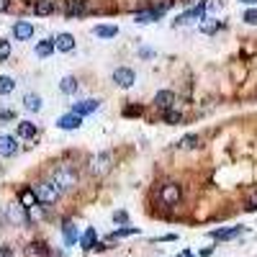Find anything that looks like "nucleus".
I'll return each mask as SVG.
<instances>
[{"label":"nucleus","instance_id":"nucleus-1","mask_svg":"<svg viewBox=\"0 0 257 257\" xmlns=\"http://www.w3.org/2000/svg\"><path fill=\"white\" fill-rule=\"evenodd\" d=\"M34 190H36V196H39V203H44V206L57 203L59 196L64 193L54 180H41V183H36V188H34Z\"/></svg>","mask_w":257,"mask_h":257},{"label":"nucleus","instance_id":"nucleus-2","mask_svg":"<svg viewBox=\"0 0 257 257\" xmlns=\"http://www.w3.org/2000/svg\"><path fill=\"white\" fill-rule=\"evenodd\" d=\"M52 180L57 183L62 190H72L77 185V172H75L72 165H59V167L52 172Z\"/></svg>","mask_w":257,"mask_h":257},{"label":"nucleus","instance_id":"nucleus-3","mask_svg":"<svg viewBox=\"0 0 257 257\" xmlns=\"http://www.w3.org/2000/svg\"><path fill=\"white\" fill-rule=\"evenodd\" d=\"M3 216H5L13 226H29V224H31L29 208H26L21 201H18V203H8V206L3 208Z\"/></svg>","mask_w":257,"mask_h":257},{"label":"nucleus","instance_id":"nucleus-4","mask_svg":"<svg viewBox=\"0 0 257 257\" xmlns=\"http://www.w3.org/2000/svg\"><path fill=\"white\" fill-rule=\"evenodd\" d=\"M160 203L178 206L180 203V185H175V183H165V185L160 188Z\"/></svg>","mask_w":257,"mask_h":257},{"label":"nucleus","instance_id":"nucleus-5","mask_svg":"<svg viewBox=\"0 0 257 257\" xmlns=\"http://www.w3.org/2000/svg\"><path fill=\"white\" fill-rule=\"evenodd\" d=\"M203 16H206V5L201 3V5H196V8H190L188 13L178 16L172 23H175V26H185V23H201V21H203Z\"/></svg>","mask_w":257,"mask_h":257},{"label":"nucleus","instance_id":"nucleus-6","mask_svg":"<svg viewBox=\"0 0 257 257\" xmlns=\"http://www.w3.org/2000/svg\"><path fill=\"white\" fill-rule=\"evenodd\" d=\"M108 170H111V154L108 152L95 154L93 162H90V172H93V175H106Z\"/></svg>","mask_w":257,"mask_h":257},{"label":"nucleus","instance_id":"nucleus-7","mask_svg":"<svg viewBox=\"0 0 257 257\" xmlns=\"http://www.w3.org/2000/svg\"><path fill=\"white\" fill-rule=\"evenodd\" d=\"M113 82L118 88H131L136 82V72L128 67H118V70H113Z\"/></svg>","mask_w":257,"mask_h":257},{"label":"nucleus","instance_id":"nucleus-8","mask_svg":"<svg viewBox=\"0 0 257 257\" xmlns=\"http://www.w3.org/2000/svg\"><path fill=\"white\" fill-rule=\"evenodd\" d=\"M18 154V139L11 134L0 136V157H16Z\"/></svg>","mask_w":257,"mask_h":257},{"label":"nucleus","instance_id":"nucleus-9","mask_svg":"<svg viewBox=\"0 0 257 257\" xmlns=\"http://www.w3.org/2000/svg\"><path fill=\"white\" fill-rule=\"evenodd\" d=\"M13 36H16V41H29L34 36V23L31 21H16Z\"/></svg>","mask_w":257,"mask_h":257},{"label":"nucleus","instance_id":"nucleus-10","mask_svg":"<svg viewBox=\"0 0 257 257\" xmlns=\"http://www.w3.org/2000/svg\"><path fill=\"white\" fill-rule=\"evenodd\" d=\"M57 126L59 128H64V131H75V128H80L82 126V116H77V113H64L59 121H57Z\"/></svg>","mask_w":257,"mask_h":257},{"label":"nucleus","instance_id":"nucleus-11","mask_svg":"<svg viewBox=\"0 0 257 257\" xmlns=\"http://www.w3.org/2000/svg\"><path fill=\"white\" fill-rule=\"evenodd\" d=\"M98 106H100V100H80V103H72V113L85 116V113L98 111Z\"/></svg>","mask_w":257,"mask_h":257},{"label":"nucleus","instance_id":"nucleus-12","mask_svg":"<svg viewBox=\"0 0 257 257\" xmlns=\"http://www.w3.org/2000/svg\"><path fill=\"white\" fill-rule=\"evenodd\" d=\"M154 106L157 108H172L175 106V93H172V90H160V93L154 95Z\"/></svg>","mask_w":257,"mask_h":257},{"label":"nucleus","instance_id":"nucleus-13","mask_svg":"<svg viewBox=\"0 0 257 257\" xmlns=\"http://www.w3.org/2000/svg\"><path fill=\"white\" fill-rule=\"evenodd\" d=\"M244 232V226H229V229H219V232H211L214 239H234Z\"/></svg>","mask_w":257,"mask_h":257},{"label":"nucleus","instance_id":"nucleus-14","mask_svg":"<svg viewBox=\"0 0 257 257\" xmlns=\"http://www.w3.org/2000/svg\"><path fill=\"white\" fill-rule=\"evenodd\" d=\"M160 16H162V11H154V8H152V11H136L134 13V21L136 23H154Z\"/></svg>","mask_w":257,"mask_h":257},{"label":"nucleus","instance_id":"nucleus-15","mask_svg":"<svg viewBox=\"0 0 257 257\" xmlns=\"http://www.w3.org/2000/svg\"><path fill=\"white\" fill-rule=\"evenodd\" d=\"M54 44H57L59 52H72L75 49V36L72 34H59L57 39H54Z\"/></svg>","mask_w":257,"mask_h":257},{"label":"nucleus","instance_id":"nucleus-16","mask_svg":"<svg viewBox=\"0 0 257 257\" xmlns=\"http://www.w3.org/2000/svg\"><path fill=\"white\" fill-rule=\"evenodd\" d=\"M23 108H26V111H31V113H39L41 111V98L36 93H26L23 95Z\"/></svg>","mask_w":257,"mask_h":257},{"label":"nucleus","instance_id":"nucleus-17","mask_svg":"<svg viewBox=\"0 0 257 257\" xmlns=\"http://www.w3.org/2000/svg\"><path fill=\"white\" fill-rule=\"evenodd\" d=\"M57 49V44H54V39H44V41H39L34 47V52H36V57H49V54Z\"/></svg>","mask_w":257,"mask_h":257},{"label":"nucleus","instance_id":"nucleus-18","mask_svg":"<svg viewBox=\"0 0 257 257\" xmlns=\"http://www.w3.org/2000/svg\"><path fill=\"white\" fill-rule=\"evenodd\" d=\"M18 136H21V139H34V136H36V124L18 121Z\"/></svg>","mask_w":257,"mask_h":257},{"label":"nucleus","instance_id":"nucleus-19","mask_svg":"<svg viewBox=\"0 0 257 257\" xmlns=\"http://www.w3.org/2000/svg\"><path fill=\"white\" fill-rule=\"evenodd\" d=\"M18 201H21L26 208H31V206L39 203V196H36V190H29V188H26V190L18 193Z\"/></svg>","mask_w":257,"mask_h":257},{"label":"nucleus","instance_id":"nucleus-20","mask_svg":"<svg viewBox=\"0 0 257 257\" xmlns=\"http://www.w3.org/2000/svg\"><path fill=\"white\" fill-rule=\"evenodd\" d=\"M59 90H62L64 95H72V93H75V90H77V80L72 77V75L62 77V80H59Z\"/></svg>","mask_w":257,"mask_h":257},{"label":"nucleus","instance_id":"nucleus-21","mask_svg":"<svg viewBox=\"0 0 257 257\" xmlns=\"http://www.w3.org/2000/svg\"><path fill=\"white\" fill-rule=\"evenodd\" d=\"M95 239H98V234H95V229H93V226H90V229H88V232H85V234H82V237H80V247H82V250H93V244H95Z\"/></svg>","mask_w":257,"mask_h":257},{"label":"nucleus","instance_id":"nucleus-22","mask_svg":"<svg viewBox=\"0 0 257 257\" xmlns=\"http://www.w3.org/2000/svg\"><path fill=\"white\" fill-rule=\"evenodd\" d=\"M52 11H54L52 0H36V3H34V13L36 16H49Z\"/></svg>","mask_w":257,"mask_h":257},{"label":"nucleus","instance_id":"nucleus-23","mask_svg":"<svg viewBox=\"0 0 257 257\" xmlns=\"http://www.w3.org/2000/svg\"><path fill=\"white\" fill-rule=\"evenodd\" d=\"M198 26H201V31H203V34H216L219 29H221V21H216V18H203Z\"/></svg>","mask_w":257,"mask_h":257},{"label":"nucleus","instance_id":"nucleus-24","mask_svg":"<svg viewBox=\"0 0 257 257\" xmlns=\"http://www.w3.org/2000/svg\"><path fill=\"white\" fill-rule=\"evenodd\" d=\"M62 234H64V244H67V247H70L72 242H77V226H75V224L67 221V224L62 226Z\"/></svg>","mask_w":257,"mask_h":257},{"label":"nucleus","instance_id":"nucleus-25","mask_svg":"<svg viewBox=\"0 0 257 257\" xmlns=\"http://www.w3.org/2000/svg\"><path fill=\"white\" fill-rule=\"evenodd\" d=\"M26 257H47V247L41 242H31L26 247Z\"/></svg>","mask_w":257,"mask_h":257},{"label":"nucleus","instance_id":"nucleus-26","mask_svg":"<svg viewBox=\"0 0 257 257\" xmlns=\"http://www.w3.org/2000/svg\"><path fill=\"white\" fill-rule=\"evenodd\" d=\"M93 34L100 36V39H113V36L118 34V29H116V26H95Z\"/></svg>","mask_w":257,"mask_h":257},{"label":"nucleus","instance_id":"nucleus-27","mask_svg":"<svg viewBox=\"0 0 257 257\" xmlns=\"http://www.w3.org/2000/svg\"><path fill=\"white\" fill-rule=\"evenodd\" d=\"M85 11H88V0H72L70 8H67L70 16H82Z\"/></svg>","mask_w":257,"mask_h":257},{"label":"nucleus","instance_id":"nucleus-28","mask_svg":"<svg viewBox=\"0 0 257 257\" xmlns=\"http://www.w3.org/2000/svg\"><path fill=\"white\" fill-rule=\"evenodd\" d=\"M13 88H16V80H13V77H8V75H0V95H8V93H13Z\"/></svg>","mask_w":257,"mask_h":257},{"label":"nucleus","instance_id":"nucleus-29","mask_svg":"<svg viewBox=\"0 0 257 257\" xmlns=\"http://www.w3.org/2000/svg\"><path fill=\"white\" fill-rule=\"evenodd\" d=\"M178 147H180V149H196V147H198V136H196V134L183 136V139L178 142Z\"/></svg>","mask_w":257,"mask_h":257},{"label":"nucleus","instance_id":"nucleus-30","mask_svg":"<svg viewBox=\"0 0 257 257\" xmlns=\"http://www.w3.org/2000/svg\"><path fill=\"white\" fill-rule=\"evenodd\" d=\"M128 234H139V229H136V226H124V229H118V232H111V237H108V242L118 239V237H128Z\"/></svg>","mask_w":257,"mask_h":257},{"label":"nucleus","instance_id":"nucleus-31","mask_svg":"<svg viewBox=\"0 0 257 257\" xmlns=\"http://www.w3.org/2000/svg\"><path fill=\"white\" fill-rule=\"evenodd\" d=\"M165 121H167V124H180L183 121V113L175 111V108H165Z\"/></svg>","mask_w":257,"mask_h":257},{"label":"nucleus","instance_id":"nucleus-32","mask_svg":"<svg viewBox=\"0 0 257 257\" xmlns=\"http://www.w3.org/2000/svg\"><path fill=\"white\" fill-rule=\"evenodd\" d=\"M29 219H31V221H41V219H44V203H41V206H39V203L31 206V208H29Z\"/></svg>","mask_w":257,"mask_h":257},{"label":"nucleus","instance_id":"nucleus-33","mask_svg":"<svg viewBox=\"0 0 257 257\" xmlns=\"http://www.w3.org/2000/svg\"><path fill=\"white\" fill-rule=\"evenodd\" d=\"M242 21H244V23H250V26H255V23H257V8H250V11H244Z\"/></svg>","mask_w":257,"mask_h":257},{"label":"nucleus","instance_id":"nucleus-34","mask_svg":"<svg viewBox=\"0 0 257 257\" xmlns=\"http://www.w3.org/2000/svg\"><path fill=\"white\" fill-rule=\"evenodd\" d=\"M8 54H11V44H8L5 39H0V62H5Z\"/></svg>","mask_w":257,"mask_h":257},{"label":"nucleus","instance_id":"nucleus-35","mask_svg":"<svg viewBox=\"0 0 257 257\" xmlns=\"http://www.w3.org/2000/svg\"><path fill=\"white\" fill-rule=\"evenodd\" d=\"M247 208H250V211H252V208H257V190L250 196V201H247Z\"/></svg>","mask_w":257,"mask_h":257},{"label":"nucleus","instance_id":"nucleus-36","mask_svg":"<svg viewBox=\"0 0 257 257\" xmlns=\"http://www.w3.org/2000/svg\"><path fill=\"white\" fill-rule=\"evenodd\" d=\"M113 221H126V211H116V214H113Z\"/></svg>","mask_w":257,"mask_h":257},{"label":"nucleus","instance_id":"nucleus-37","mask_svg":"<svg viewBox=\"0 0 257 257\" xmlns=\"http://www.w3.org/2000/svg\"><path fill=\"white\" fill-rule=\"evenodd\" d=\"M0 257H13V250L11 247H0Z\"/></svg>","mask_w":257,"mask_h":257},{"label":"nucleus","instance_id":"nucleus-38","mask_svg":"<svg viewBox=\"0 0 257 257\" xmlns=\"http://www.w3.org/2000/svg\"><path fill=\"white\" fill-rule=\"evenodd\" d=\"M178 239V234H165V237H160V242H175Z\"/></svg>","mask_w":257,"mask_h":257},{"label":"nucleus","instance_id":"nucleus-39","mask_svg":"<svg viewBox=\"0 0 257 257\" xmlns=\"http://www.w3.org/2000/svg\"><path fill=\"white\" fill-rule=\"evenodd\" d=\"M0 11H8V0H0Z\"/></svg>","mask_w":257,"mask_h":257},{"label":"nucleus","instance_id":"nucleus-40","mask_svg":"<svg viewBox=\"0 0 257 257\" xmlns=\"http://www.w3.org/2000/svg\"><path fill=\"white\" fill-rule=\"evenodd\" d=\"M242 3H247V5H255V3H257V0H242Z\"/></svg>","mask_w":257,"mask_h":257},{"label":"nucleus","instance_id":"nucleus-41","mask_svg":"<svg viewBox=\"0 0 257 257\" xmlns=\"http://www.w3.org/2000/svg\"><path fill=\"white\" fill-rule=\"evenodd\" d=\"M180 257H193V255H190V252H183V255H180Z\"/></svg>","mask_w":257,"mask_h":257}]
</instances>
